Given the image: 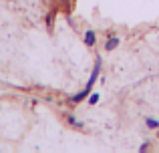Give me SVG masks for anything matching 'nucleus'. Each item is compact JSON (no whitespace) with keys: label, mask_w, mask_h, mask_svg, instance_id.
<instances>
[{"label":"nucleus","mask_w":159,"mask_h":153,"mask_svg":"<svg viewBox=\"0 0 159 153\" xmlns=\"http://www.w3.org/2000/svg\"><path fill=\"white\" fill-rule=\"evenodd\" d=\"M95 43H97V34H95V30H85V47H95Z\"/></svg>","instance_id":"obj_2"},{"label":"nucleus","mask_w":159,"mask_h":153,"mask_svg":"<svg viewBox=\"0 0 159 153\" xmlns=\"http://www.w3.org/2000/svg\"><path fill=\"white\" fill-rule=\"evenodd\" d=\"M66 121L70 123V125H75L77 127V129H83V127H85V123H81V121H77V119L73 117V115H66Z\"/></svg>","instance_id":"obj_5"},{"label":"nucleus","mask_w":159,"mask_h":153,"mask_svg":"<svg viewBox=\"0 0 159 153\" xmlns=\"http://www.w3.org/2000/svg\"><path fill=\"white\" fill-rule=\"evenodd\" d=\"M57 2H58V4H61V6H69V4H70V2H73V0H57Z\"/></svg>","instance_id":"obj_9"},{"label":"nucleus","mask_w":159,"mask_h":153,"mask_svg":"<svg viewBox=\"0 0 159 153\" xmlns=\"http://www.w3.org/2000/svg\"><path fill=\"white\" fill-rule=\"evenodd\" d=\"M99 73H101V56H97V61H95V69H93V73H91V79H89V83H87V87L83 91H79L77 95H73V97H70V103H81L83 99L89 97L91 91H93L95 81H97V77H99Z\"/></svg>","instance_id":"obj_1"},{"label":"nucleus","mask_w":159,"mask_h":153,"mask_svg":"<svg viewBox=\"0 0 159 153\" xmlns=\"http://www.w3.org/2000/svg\"><path fill=\"white\" fill-rule=\"evenodd\" d=\"M157 135H159V133H157Z\"/></svg>","instance_id":"obj_10"},{"label":"nucleus","mask_w":159,"mask_h":153,"mask_svg":"<svg viewBox=\"0 0 159 153\" xmlns=\"http://www.w3.org/2000/svg\"><path fill=\"white\" fill-rule=\"evenodd\" d=\"M117 47H119V38H117V36H111V38L105 43V48H107V51H115Z\"/></svg>","instance_id":"obj_3"},{"label":"nucleus","mask_w":159,"mask_h":153,"mask_svg":"<svg viewBox=\"0 0 159 153\" xmlns=\"http://www.w3.org/2000/svg\"><path fill=\"white\" fill-rule=\"evenodd\" d=\"M54 14H57V10H51L47 14V20H44V22H47V28H52V22H54Z\"/></svg>","instance_id":"obj_6"},{"label":"nucleus","mask_w":159,"mask_h":153,"mask_svg":"<svg viewBox=\"0 0 159 153\" xmlns=\"http://www.w3.org/2000/svg\"><path fill=\"white\" fill-rule=\"evenodd\" d=\"M145 125H147V129H159V121L153 117H147L145 119Z\"/></svg>","instance_id":"obj_4"},{"label":"nucleus","mask_w":159,"mask_h":153,"mask_svg":"<svg viewBox=\"0 0 159 153\" xmlns=\"http://www.w3.org/2000/svg\"><path fill=\"white\" fill-rule=\"evenodd\" d=\"M99 103V93H91V97H89V105H97Z\"/></svg>","instance_id":"obj_7"},{"label":"nucleus","mask_w":159,"mask_h":153,"mask_svg":"<svg viewBox=\"0 0 159 153\" xmlns=\"http://www.w3.org/2000/svg\"><path fill=\"white\" fill-rule=\"evenodd\" d=\"M149 147H151V145H149V141H145L143 145L139 147V151H141V153H143V151H149Z\"/></svg>","instance_id":"obj_8"}]
</instances>
